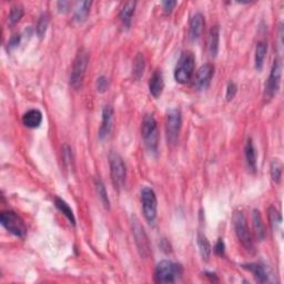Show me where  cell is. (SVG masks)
Wrapping results in <instances>:
<instances>
[{
  "instance_id": "11",
  "label": "cell",
  "mask_w": 284,
  "mask_h": 284,
  "mask_svg": "<svg viewBox=\"0 0 284 284\" xmlns=\"http://www.w3.org/2000/svg\"><path fill=\"white\" fill-rule=\"evenodd\" d=\"M132 233L134 240H136L138 250L140 252V255L143 256V258H148L151 253L150 242H149L146 231H144L143 227L137 218L132 219Z\"/></svg>"
},
{
  "instance_id": "19",
  "label": "cell",
  "mask_w": 284,
  "mask_h": 284,
  "mask_svg": "<svg viewBox=\"0 0 284 284\" xmlns=\"http://www.w3.org/2000/svg\"><path fill=\"white\" fill-rule=\"evenodd\" d=\"M136 6H137L136 1H128L124 3V6L121 9L119 18L125 28H130V26H131L132 17L134 15V11H136Z\"/></svg>"
},
{
  "instance_id": "33",
  "label": "cell",
  "mask_w": 284,
  "mask_h": 284,
  "mask_svg": "<svg viewBox=\"0 0 284 284\" xmlns=\"http://www.w3.org/2000/svg\"><path fill=\"white\" fill-rule=\"evenodd\" d=\"M62 159H64L66 166H70L72 164L74 157H72V150L69 146H64L62 148Z\"/></svg>"
},
{
  "instance_id": "36",
  "label": "cell",
  "mask_w": 284,
  "mask_h": 284,
  "mask_svg": "<svg viewBox=\"0 0 284 284\" xmlns=\"http://www.w3.org/2000/svg\"><path fill=\"white\" fill-rule=\"evenodd\" d=\"M177 3L178 2L173 1V0H165V1L162 2V8H163L165 13H170V12H172L174 7L177 6Z\"/></svg>"
},
{
  "instance_id": "13",
  "label": "cell",
  "mask_w": 284,
  "mask_h": 284,
  "mask_svg": "<svg viewBox=\"0 0 284 284\" xmlns=\"http://www.w3.org/2000/svg\"><path fill=\"white\" fill-rule=\"evenodd\" d=\"M112 123H114V108L110 105H107L102 110L101 124L100 128H99V138H100L101 140L108 138V136L110 134Z\"/></svg>"
},
{
  "instance_id": "10",
  "label": "cell",
  "mask_w": 284,
  "mask_h": 284,
  "mask_svg": "<svg viewBox=\"0 0 284 284\" xmlns=\"http://www.w3.org/2000/svg\"><path fill=\"white\" fill-rule=\"evenodd\" d=\"M281 75H282V64L280 59H276L273 61L271 71H270L269 79L265 83V98L272 99L279 91L281 83Z\"/></svg>"
},
{
  "instance_id": "15",
  "label": "cell",
  "mask_w": 284,
  "mask_h": 284,
  "mask_svg": "<svg viewBox=\"0 0 284 284\" xmlns=\"http://www.w3.org/2000/svg\"><path fill=\"white\" fill-rule=\"evenodd\" d=\"M164 89V80L163 75L161 70H156L151 76L150 81H149V91L151 96L155 98H159Z\"/></svg>"
},
{
  "instance_id": "9",
  "label": "cell",
  "mask_w": 284,
  "mask_h": 284,
  "mask_svg": "<svg viewBox=\"0 0 284 284\" xmlns=\"http://www.w3.org/2000/svg\"><path fill=\"white\" fill-rule=\"evenodd\" d=\"M141 203L144 219L150 224L155 223L158 214V200L156 192L149 187H143L141 190Z\"/></svg>"
},
{
  "instance_id": "25",
  "label": "cell",
  "mask_w": 284,
  "mask_h": 284,
  "mask_svg": "<svg viewBox=\"0 0 284 284\" xmlns=\"http://www.w3.org/2000/svg\"><path fill=\"white\" fill-rule=\"evenodd\" d=\"M92 1H81L75 9V15H74V19L78 22H82L85 19L90 12V8H91Z\"/></svg>"
},
{
  "instance_id": "30",
  "label": "cell",
  "mask_w": 284,
  "mask_h": 284,
  "mask_svg": "<svg viewBox=\"0 0 284 284\" xmlns=\"http://www.w3.org/2000/svg\"><path fill=\"white\" fill-rule=\"evenodd\" d=\"M49 25V17L47 13H42L41 16L39 17V20L37 22V35L39 36V38H43L44 35L47 33Z\"/></svg>"
},
{
  "instance_id": "12",
  "label": "cell",
  "mask_w": 284,
  "mask_h": 284,
  "mask_svg": "<svg viewBox=\"0 0 284 284\" xmlns=\"http://www.w3.org/2000/svg\"><path fill=\"white\" fill-rule=\"evenodd\" d=\"M214 74V67L212 64H205L200 67V69L198 70L196 76L195 85L197 90H205L209 87L211 83V79H212Z\"/></svg>"
},
{
  "instance_id": "26",
  "label": "cell",
  "mask_w": 284,
  "mask_h": 284,
  "mask_svg": "<svg viewBox=\"0 0 284 284\" xmlns=\"http://www.w3.org/2000/svg\"><path fill=\"white\" fill-rule=\"evenodd\" d=\"M55 204L57 206V209L60 211V212L64 214L67 219L70 221V223L72 224H76V218H75V214H74V211L69 206V204L67 203L65 200H62L61 198H56L55 199Z\"/></svg>"
},
{
  "instance_id": "27",
  "label": "cell",
  "mask_w": 284,
  "mask_h": 284,
  "mask_svg": "<svg viewBox=\"0 0 284 284\" xmlns=\"http://www.w3.org/2000/svg\"><path fill=\"white\" fill-rule=\"evenodd\" d=\"M94 187H96V191H97V195L99 197V199L102 202L103 206H105L106 209L109 210L110 209V200H109V197H108V192H107V189L105 187V184L101 181L100 179H96L94 180Z\"/></svg>"
},
{
  "instance_id": "18",
  "label": "cell",
  "mask_w": 284,
  "mask_h": 284,
  "mask_svg": "<svg viewBox=\"0 0 284 284\" xmlns=\"http://www.w3.org/2000/svg\"><path fill=\"white\" fill-rule=\"evenodd\" d=\"M252 223H253V229L258 240L263 241L267 238V229H265L262 215H261L259 210H253V212H252Z\"/></svg>"
},
{
  "instance_id": "34",
  "label": "cell",
  "mask_w": 284,
  "mask_h": 284,
  "mask_svg": "<svg viewBox=\"0 0 284 284\" xmlns=\"http://www.w3.org/2000/svg\"><path fill=\"white\" fill-rule=\"evenodd\" d=\"M237 92H238L237 84L233 83V82H230L227 87V94H225V97H227V100L231 101L232 99L236 97Z\"/></svg>"
},
{
  "instance_id": "14",
  "label": "cell",
  "mask_w": 284,
  "mask_h": 284,
  "mask_svg": "<svg viewBox=\"0 0 284 284\" xmlns=\"http://www.w3.org/2000/svg\"><path fill=\"white\" fill-rule=\"evenodd\" d=\"M204 26L205 20L203 15L201 12H196L191 17L190 24H189V38H190V40L196 41V40L199 39L201 35L203 34Z\"/></svg>"
},
{
  "instance_id": "35",
  "label": "cell",
  "mask_w": 284,
  "mask_h": 284,
  "mask_svg": "<svg viewBox=\"0 0 284 284\" xmlns=\"http://www.w3.org/2000/svg\"><path fill=\"white\" fill-rule=\"evenodd\" d=\"M20 40H21V36L20 35H13L12 37L10 38V40H9V42H8V49H9V50H12V49H15V48H17L18 46H19Z\"/></svg>"
},
{
  "instance_id": "7",
  "label": "cell",
  "mask_w": 284,
  "mask_h": 284,
  "mask_svg": "<svg viewBox=\"0 0 284 284\" xmlns=\"http://www.w3.org/2000/svg\"><path fill=\"white\" fill-rule=\"evenodd\" d=\"M182 127V115L181 111L178 108H172L166 114L165 120V132H166V140L171 146L177 144L179 140L180 131Z\"/></svg>"
},
{
  "instance_id": "22",
  "label": "cell",
  "mask_w": 284,
  "mask_h": 284,
  "mask_svg": "<svg viewBox=\"0 0 284 284\" xmlns=\"http://www.w3.org/2000/svg\"><path fill=\"white\" fill-rule=\"evenodd\" d=\"M267 51H268V44H267V42H265V41H259L258 43H256L254 62H255V69L258 70V71H261L263 68L265 56H267Z\"/></svg>"
},
{
  "instance_id": "17",
  "label": "cell",
  "mask_w": 284,
  "mask_h": 284,
  "mask_svg": "<svg viewBox=\"0 0 284 284\" xmlns=\"http://www.w3.org/2000/svg\"><path fill=\"white\" fill-rule=\"evenodd\" d=\"M41 122H42V114L41 111L38 109L28 110L24 115V117H22V123H24L27 128L30 129L39 128Z\"/></svg>"
},
{
  "instance_id": "38",
  "label": "cell",
  "mask_w": 284,
  "mask_h": 284,
  "mask_svg": "<svg viewBox=\"0 0 284 284\" xmlns=\"http://www.w3.org/2000/svg\"><path fill=\"white\" fill-rule=\"evenodd\" d=\"M57 4H58V9H59L60 12H67L69 10L68 9L70 6L69 1H59Z\"/></svg>"
},
{
  "instance_id": "2",
  "label": "cell",
  "mask_w": 284,
  "mask_h": 284,
  "mask_svg": "<svg viewBox=\"0 0 284 284\" xmlns=\"http://www.w3.org/2000/svg\"><path fill=\"white\" fill-rule=\"evenodd\" d=\"M89 52L84 49H80L75 58L74 65H72L71 74H70V85L72 89L79 90L82 87L85 72H87L89 64Z\"/></svg>"
},
{
  "instance_id": "5",
  "label": "cell",
  "mask_w": 284,
  "mask_h": 284,
  "mask_svg": "<svg viewBox=\"0 0 284 284\" xmlns=\"http://www.w3.org/2000/svg\"><path fill=\"white\" fill-rule=\"evenodd\" d=\"M109 165L111 181L116 189L123 188L127 180V168H125L124 161L118 152L112 151L109 155Z\"/></svg>"
},
{
  "instance_id": "8",
  "label": "cell",
  "mask_w": 284,
  "mask_h": 284,
  "mask_svg": "<svg viewBox=\"0 0 284 284\" xmlns=\"http://www.w3.org/2000/svg\"><path fill=\"white\" fill-rule=\"evenodd\" d=\"M233 227L237 237L244 249L249 252H254V244L252 241L249 227H247L246 218L242 212H234L233 214Z\"/></svg>"
},
{
  "instance_id": "1",
  "label": "cell",
  "mask_w": 284,
  "mask_h": 284,
  "mask_svg": "<svg viewBox=\"0 0 284 284\" xmlns=\"http://www.w3.org/2000/svg\"><path fill=\"white\" fill-rule=\"evenodd\" d=\"M141 137L148 151L156 155L159 146V131H158L157 120L153 115L144 116L141 124Z\"/></svg>"
},
{
  "instance_id": "21",
  "label": "cell",
  "mask_w": 284,
  "mask_h": 284,
  "mask_svg": "<svg viewBox=\"0 0 284 284\" xmlns=\"http://www.w3.org/2000/svg\"><path fill=\"white\" fill-rule=\"evenodd\" d=\"M244 153H245V160H246L247 168H249L252 172H254V171L256 170V153H255L253 141H252L251 138H249L246 140Z\"/></svg>"
},
{
  "instance_id": "6",
  "label": "cell",
  "mask_w": 284,
  "mask_h": 284,
  "mask_svg": "<svg viewBox=\"0 0 284 284\" xmlns=\"http://www.w3.org/2000/svg\"><path fill=\"white\" fill-rule=\"evenodd\" d=\"M0 223L13 236L24 239L27 236V225L20 215L11 210L2 211L0 214Z\"/></svg>"
},
{
  "instance_id": "4",
  "label": "cell",
  "mask_w": 284,
  "mask_h": 284,
  "mask_svg": "<svg viewBox=\"0 0 284 284\" xmlns=\"http://www.w3.org/2000/svg\"><path fill=\"white\" fill-rule=\"evenodd\" d=\"M196 57L191 51H183L180 56L174 69V79L177 82L184 84L191 80L195 74Z\"/></svg>"
},
{
  "instance_id": "23",
  "label": "cell",
  "mask_w": 284,
  "mask_h": 284,
  "mask_svg": "<svg viewBox=\"0 0 284 284\" xmlns=\"http://www.w3.org/2000/svg\"><path fill=\"white\" fill-rule=\"evenodd\" d=\"M198 246H199L201 258L203 259V261H209L211 252H212V247H211L208 238L201 232L198 234Z\"/></svg>"
},
{
  "instance_id": "24",
  "label": "cell",
  "mask_w": 284,
  "mask_h": 284,
  "mask_svg": "<svg viewBox=\"0 0 284 284\" xmlns=\"http://www.w3.org/2000/svg\"><path fill=\"white\" fill-rule=\"evenodd\" d=\"M144 69H146V59L141 52H138V55L133 59L132 64V77L136 80H140L143 76Z\"/></svg>"
},
{
  "instance_id": "32",
  "label": "cell",
  "mask_w": 284,
  "mask_h": 284,
  "mask_svg": "<svg viewBox=\"0 0 284 284\" xmlns=\"http://www.w3.org/2000/svg\"><path fill=\"white\" fill-rule=\"evenodd\" d=\"M97 90L99 92H106L108 89H109V79L107 78V77L105 76H101V77H99V78L97 79Z\"/></svg>"
},
{
  "instance_id": "31",
  "label": "cell",
  "mask_w": 284,
  "mask_h": 284,
  "mask_svg": "<svg viewBox=\"0 0 284 284\" xmlns=\"http://www.w3.org/2000/svg\"><path fill=\"white\" fill-rule=\"evenodd\" d=\"M24 13V7H22L21 4H15V6L11 8L10 13H9V21H10V24H17L18 21H20Z\"/></svg>"
},
{
  "instance_id": "28",
  "label": "cell",
  "mask_w": 284,
  "mask_h": 284,
  "mask_svg": "<svg viewBox=\"0 0 284 284\" xmlns=\"http://www.w3.org/2000/svg\"><path fill=\"white\" fill-rule=\"evenodd\" d=\"M269 220H270V224H271V228L273 231H277L278 228L281 225L282 218H281L280 212H279L274 206H270L269 208Z\"/></svg>"
},
{
  "instance_id": "37",
  "label": "cell",
  "mask_w": 284,
  "mask_h": 284,
  "mask_svg": "<svg viewBox=\"0 0 284 284\" xmlns=\"http://www.w3.org/2000/svg\"><path fill=\"white\" fill-rule=\"evenodd\" d=\"M214 252L215 254H218L220 256H223L225 253V245H224V242L222 239H219L218 242H216V244L214 246Z\"/></svg>"
},
{
  "instance_id": "3",
  "label": "cell",
  "mask_w": 284,
  "mask_h": 284,
  "mask_svg": "<svg viewBox=\"0 0 284 284\" xmlns=\"http://www.w3.org/2000/svg\"><path fill=\"white\" fill-rule=\"evenodd\" d=\"M183 268L181 264L163 260L157 264L155 270V281L157 283H174L182 276Z\"/></svg>"
},
{
  "instance_id": "20",
  "label": "cell",
  "mask_w": 284,
  "mask_h": 284,
  "mask_svg": "<svg viewBox=\"0 0 284 284\" xmlns=\"http://www.w3.org/2000/svg\"><path fill=\"white\" fill-rule=\"evenodd\" d=\"M219 42H220V28L219 26H213L210 29L209 39H208V49L210 55L215 57L219 51Z\"/></svg>"
},
{
  "instance_id": "16",
  "label": "cell",
  "mask_w": 284,
  "mask_h": 284,
  "mask_svg": "<svg viewBox=\"0 0 284 284\" xmlns=\"http://www.w3.org/2000/svg\"><path fill=\"white\" fill-rule=\"evenodd\" d=\"M243 269L250 271L253 277L255 278V280L260 283H267L269 282V273L268 270L265 269L264 265L260 263H247L242 265Z\"/></svg>"
},
{
  "instance_id": "29",
  "label": "cell",
  "mask_w": 284,
  "mask_h": 284,
  "mask_svg": "<svg viewBox=\"0 0 284 284\" xmlns=\"http://www.w3.org/2000/svg\"><path fill=\"white\" fill-rule=\"evenodd\" d=\"M270 172H271V177L274 182L280 183L282 178V164L280 161L273 160L271 162V166H270Z\"/></svg>"
}]
</instances>
